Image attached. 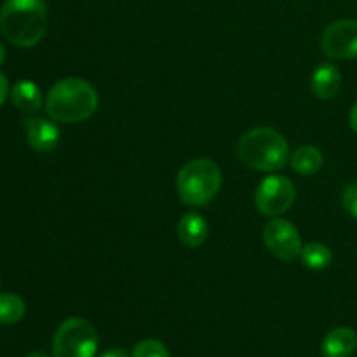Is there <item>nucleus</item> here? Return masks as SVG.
I'll return each instance as SVG.
<instances>
[{
	"label": "nucleus",
	"instance_id": "nucleus-1",
	"mask_svg": "<svg viewBox=\"0 0 357 357\" xmlns=\"http://www.w3.org/2000/svg\"><path fill=\"white\" fill-rule=\"evenodd\" d=\"M100 98L93 84L77 77L61 79L49 89L45 112L49 117L63 124L87 121L96 112Z\"/></svg>",
	"mask_w": 357,
	"mask_h": 357
},
{
	"label": "nucleus",
	"instance_id": "nucleus-2",
	"mask_svg": "<svg viewBox=\"0 0 357 357\" xmlns=\"http://www.w3.org/2000/svg\"><path fill=\"white\" fill-rule=\"evenodd\" d=\"M0 30L10 44L33 47L47 31L44 0H6L0 9Z\"/></svg>",
	"mask_w": 357,
	"mask_h": 357
},
{
	"label": "nucleus",
	"instance_id": "nucleus-3",
	"mask_svg": "<svg viewBox=\"0 0 357 357\" xmlns=\"http://www.w3.org/2000/svg\"><path fill=\"white\" fill-rule=\"evenodd\" d=\"M237 153L248 167L264 173H275L289 160L288 142L272 128H255L248 131L239 139Z\"/></svg>",
	"mask_w": 357,
	"mask_h": 357
},
{
	"label": "nucleus",
	"instance_id": "nucleus-4",
	"mask_svg": "<svg viewBox=\"0 0 357 357\" xmlns=\"http://www.w3.org/2000/svg\"><path fill=\"white\" fill-rule=\"evenodd\" d=\"M222 187V169L209 159L188 160L176 176L178 197L192 208L208 206Z\"/></svg>",
	"mask_w": 357,
	"mask_h": 357
},
{
	"label": "nucleus",
	"instance_id": "nucleus-5",
	"mask_svg": "<svg viewBox=\"0 0 357 357\" xmlns=\"http://www.w3.org/2000/svg\"><path fill=\"white\" fill-rule=\"evenodd\" d=\"M96 351V328L82 317H70L63 321L52 338L54 357H94Z\"/></svg>",
	"mask_w": 357,
	"mask_h": 357
},
{
	"label": "nucleus",
	"instance_id": "nucleus-6",
	"mask_svg": "<svg viewBox=\"0 0 357 357\" xmlns=\"http://www.w3.org/2000/svg\"><path fill=\"white\" fill-rule=\"evenodd\" d=\"M295 185L281 174H271L260 181L255 194V206L268 218H278L289 211L295 202Z\"/></svg>",
	"mask_w": 357,
	"mask_h": 357
},
{
	"label": "nucleus",
	"instance_id": "nucleus-7",
	"mask_svg": "<svg viewBox=\"0 0 357 357\" xmlns=\"http://www.w3.org/2000/svg\"><path fill=\"white\" fill-rule=\"evenodd\" d=\"M264 243L267 250L282 261L300 258L303 248L302 237H300L296 227L279 216L267 222V225L264 227Z\"/></svg>",
	"mask_w": 357,
	"mask_h": 357
},
{
	"label": "nucleus",
	"instance_id": "nucleus-8",
	"mask_svg": "<svg viewBox=\"0 0 357 357\" xmlns=\"http://www.w3.org/2000/svg\"><path fill=\"white\" fill-rule=\"evenodd\" d=\"M323 51L333 59H357V20L328 24L323 33Z\"/></svg>",
	"mask_w": 357,
	"mask_h": 357
},
{
	"label": "nucleus",
	"instance_id": "nucleus-9",
	"mask_svg": "<svg viewBox=\"0 0 357 357\" xmlns=\"http://www.w3.org/2000/svg\"><path fill=\"white\" fill-rule=\"evenodd\" d=\"M24 129H26L28 145L35 152H51L59 143V129L54 124L56 121H49L44 117L24 119Z\"/></svg>",
	"mask_w": 357,
	"mask_h": 357
},
{
	"label": "nucleus",
	"instance_id": "nucleus-10",
	"mask_svg": "<svg viewBox=\"0 0 357 357\" xmlns=\"http://www.w3.org/2000/svg\"><path fill=\"white\" fill-rule=\"evenodd\" d=\"M342 89V73L331 63H323L312 73V93L319 100H333Z\"/></svg>",
	"mask_w": 357,
	"mask_h": 357
},
{
	"label": "nucleus",
	"instance_id": "nucleus-11",
	"mask_svg": "<svg viewBox=\"0 0 357 357\" xmlns=\"http://www.w3.org/2000/svg\"><path fill=\"white\" fill-rule=\"evenodd\" d=\"M357 349V333L352 328H335L324 337L321 352L324 357H351Z\"/></svg>",
	"mask_w": 357,
	"mask_h": 357
},
{
	"label": "nucleus",
	"instance_id": "nucleus-12",
	"mask_svg": "<svg viewBox=\"0 0 357 357\" xmlns=\"http://www.w3.org/2000/svg\"><path fill=\"white\" fill-rule=\"evenodd\" d=\"M208 222L202 215L195 211H188L178 222L176 232L178 239L187 248H199L208 239Z\"/></svg>",
	"mask_w": 357,
	"mask_h": 357
},
{
	"label": "nucleus",
	"instance_id": "nucleus-13",
	"mask_svg": "<svg viewBox=\"0 0 357 357\" xmlns=\"http://www.w3.org/2000/svg\"><path fill=\"white\" fill-rule=\"evenodd\" d=\"M10 101L17 110L35 114L42 108L40 87L31 80H20L10 89Z\"/></svg>",
	"mask_w": 357,
	"mask_h": 357
},
{
	"label": "nucleus",
	"instance_id": "nucleus-14",
	"mask_svg": "<svg viewBox=\"0 0 357 357\" xmlns=\"http://www.w3.org/2000/svg\"><path fill=\"white\" fill-rule=\"evenodd\" d=\"M291 167L302 176L316 174L323 167V153L312 145H302L293 152Z\"/></svg>",
	"mask_w": 357,
	"mask_h": 357
},
{
	"label": "nucleus",
	"instance_id": "nucleus-15",
	"mask_svg": "<svg viewBox=\"0 0 357 357\" xmlns=\"http://www.w3.org/2000/svg\"><path fill=\"white\" fill-rule=\"evenodd\" d=\"M300 260L310 271H324L333 261V253L323 243H309L302 248Z\"/></svg>",
	"mask_w": 357,
	"mask_h": 357
},
{
	"label": "nucleus",
	"instance_id": "nucleus-16",
	"mask_svg": "<svg viewBox=\"0 0 357 357\" xmlns=\"http://www.w3.org/2000/svg\"><path fill=\"white\" fill-rule=\"evenodd\" d=\"M26 314L23 298L14 293H0V324H16Z\"/></svg>",
	"mask_w": 357,
	"mask_h": 357
},
{
	"label": "nucleus",
	"instance_id": "nucleus-17",
	"mask_svg": "<svg viewBox=\"0 0 357 357\" xmlns=\"http://www.w3.org/2000/svg\"><path fill=\"white\" fill-rule=\"evenodd\" d=\"M132 357H169V351L166 345L153 338L138 342L132 349Z\"/></svg>",
	"mask_w": 357,
	"mask_h": 357
},
{
	"label": "nucleus",
	"instance_id": "nucleus-18",
	"mask_svg": "<svg viewBox=\"0 0 357 357\" xmlns=\"http://www.w3.org/2000/svg\"><path fill=\"white\" fill-rule=\"evenodd\" d=\"M342 204H344L345 211L357 220V183L349 185L342 194Z\"/></svg>",
	"mask_w": 357,
	"mask_h": 357
},
{
	"label": "nucleus",
	"instance_id": "nucleus-19",
	"mask_svg": "<svg viewBox=\"0 0 357 357\" xmlns=\"http://www.w3.org/2000/svg\"><path fill=\"white\" fill-rule=\"evenodd\" d=\"M7 94H9V80H7V77L0 72V107H2L3 101H6Z\"/></svg>",
	"mask_w": 357,
	"mask_h": 357
},
{
	"label": "nucleus",
	"instance_id": "nucleus-20",
	"mask_svg": "<svg viewBox=\"0 0 357 357\" xmlns=\"http://www.w3.org/2000/svg\"><path fill=\"white\" fill-rule=\"evenodd\" d=\"M100 357H129L128 352H124L122 349H110V351L103 352Z\"/></svg>",
	"mask_w": 357,
	"mask_h": 357
},
{
	"label": "nucleus",
	"instance_id": "nucleus-21",
	"mask_svg": "<svg viewBox=\"0 0 357 357\" xmlns=\"http://www.w3.org/2000/svg\"><path fill=\"white\" fill-rule=\"evenodd\" d=\"M349 122H351V128L357 132V101H356L354 107H352L351 115H349Z\"/></svg>",
	"mask_w": 357,
	"mask_h": 357
},
{
	"label": "nucleus",
	"instance_id": "nucleus-22",
	"mask_svg": "<svg viewBox=\"0 0 357 357\" xmlns=\"http://www.w3.org/2000/svg\"><path fill=\"white\" fill-rule=\"evenodd\" d=\"M3 59H6V47H3V44L0 42V65L3 63Z\"/></svg>",
	"mask_w": 357,
	"mask_h": 357
},
{
	"label": "nucleus",
	"instance_id": "nucleus-23",
	"mask_svg": "<svg viewBox=\"0 0 357 357\" xmlns=\"http://www.w3.org/2000/svg\"><path fill=\"white\" fill-rule=\"evenodd\" d=\"M26 357H47L44 354V352H31L30 356H26Z\"/></svg>",
	"mask_w": 357,
	"mask_h": 357
}]
</instances>
